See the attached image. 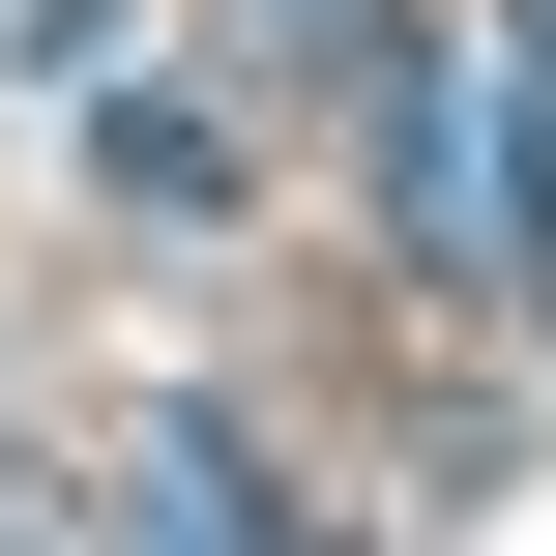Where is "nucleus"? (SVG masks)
Returning <instances> with one entry per match:
<instances>
[{"instance_id": "obj_1", "label": "nucleus", "mask_w": 556, "mask_h": 556, "mask_svg": "<svg viewBox=\"0 0 556 556\" xmlns=\"http://www.w3.org/2000/svg\"><path fill=\"white\" fill-rule=\"evenodd\" d=\"M147 556H323V498L264 469L235 381H147Z\"/></svg>"}, {"instance_id": "obj_2", "label": "nucleus", "mask_w": 556, "mask_h": 556, "mask_svg": "<svg viewBox=\"0 0 556 556\" xmlns=\"http://www.w3.org/2000/svg\"><path fill=\"white\" fill-rule=\"evenodd\" d=\"M235 176H264V117H205V88H88V205H117V235H235Z\"/></svg>"}, {"instance_id": "obj_3", "label": "nucleus", "mask_w": 556, "mask_h": 556, "mask_svg": "<svg viewBox=\"0 0 556 556\" xmlns=\"http://www.w3.org/2000/svg\"><path fill=\"white\" fill-rule=\"evenodd\" d=\"M235 29H264V59H323V88H381V59H410V0H235Z\"/></svg>"}, {"instance_id": "obj_4", "label": "nucleus", "mask_w": 556, "mask_h": 556, "mask_svg": "<svg viewBox=\"0 0 556 556\" xmlns=\"http://www.w3.org/2000/svg\"><path fill=\"white\" fill-rule=\"evenodd\" d=\"M528 323H556V293H528Z\"/></svg>"}]
</instances>
